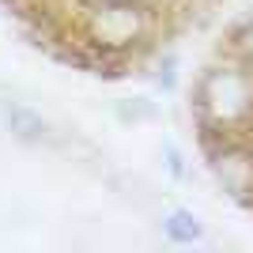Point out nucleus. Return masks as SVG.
<instances>
[{"mask_svg":"<svg viewBox=\"0 0 253 253\" xmlns=\"http://www.w3.org/2000/svg\"><path fill=\"white\" fill-rule=\"evenodd\" d=\"M170 231L178 234V238H193V234H197V219H185V215H178V219L170 223Z\"/></svg>","mask_w":253,"mask_h":253,"instance_id":"obj_3","label":"nucleus"},{"mask_svg":"<svg viewBox=\"0 0 253 253\" xmlns=\"http://www.w3.org/2000/svg\"><path fill=\"white\" fill-rule=\"evenodd\" d=\"M151 34V8L144 0H95L87 11V38L106 53H125Z\"/></svg>","mask_w":253,"mask_h":253,"instance_id":"obj_1","label":"nucleus"},{"mask_svg":"<svg viewBox=\"0 0 253 253\" xmlns=\"http://www.w3.org/2000/svg\"><path fill=\"white\" fill-rule=\"evenodd\" d=\"M4 117H8V128L15 132L19 140H31V144H38V140L49 136V125L42 121V114H34V110H27V106H8L4 110Z\"/></svg>","mask_w":253,"mask_h":253,"instance_id":"obj_2","label":"nucleus"}]
</instances>
